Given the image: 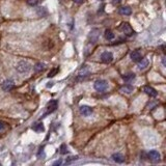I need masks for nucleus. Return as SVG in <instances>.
<instances>
[{
  "label": "nucleus",
  "instance_id": "f8f14e48",
  "mask_svg": "<svg viewBox=\"0 0 166 166\" xmlns=\"http://www.w3.org/2000/svg\"><path fill=\"white\" fill-rule=\"evenodd\" d=\"M112 160L116 163H124L125 162V157L122 154H113L112 155Z\"/></svg>",
  "mask_w": 166,
  "mask_h": 166
},
{
  "label": "nucleus",
  "instance_id": "dca6fc26",
  "mask_svg": "<svg viewBox=\"0 0 166 166\" xmlns=\"http://www.w3.org/2000/svg\"><path fill=\"white\" fill-rule=\"evenodd\" d=\"M104 36H105V39H108V41H111V39H114L115 35H114V33H113L110 29H107V30H105Z\"/></svg>",
  "mask_w": 166,
  "mask_h": 166
},
{
  "label": "nucleus",
  "instance_id": "423d86ee",
  "mask_svg": "<svg viewBox=\"0 0 166 166\" xmlns=\"http://www.w3.org/2000/svg\"><path fill=\"white\" fill-rule=\"evenodd\" d=\"M101 60L104 64H110V62L113 60V54L111 52H103L102 55H101Z\"/></svg>",
  "mask_w": 166,
  "mask_h": 166
},
{
  "label": "nucleus",
  "instance_id": "a211bd4d",
  "mask_svg": "<svg viewBox=\"0 0 166 166\" xmlns=\"http://www.w3.org/2000/svg\"><path fill=\"white\" fill-rule=\"evenodd\" d=\"M134 87L132 85H125L123 86L122 88H120V91H123V93H126V94H131L133 91Z\"/></svg>",
  "mask_w": 166,
  "mask_h": 166
},
{
  "label": "nucleus",
  "instance_id": "5701e85b",
  "mask_svg": "<svg viewBox=\"0 0 166 166\" xmlns=\"http://www.w3.org/2000/svg\"><path fill=\"white\" fill-rule=\"evenodd\" d=\"M44 157H45L44 147H41V149H39V159H43Z\"/></svg>",
  "mask_w": 166,
  "mask_h": 166
},
{
  "label": "nucleus",
  "instance_id": "b1692460",
  "mask_svg": "<svg viewBox=\"0 0 166 166\" xmlns=\"http://www.w3.org/2000/svg\"><path fill=\"white\" fill-rule=\"evenodd\" d=\"M5 129V125L3 122H0V131H3Z\"/></svg>",
  "mask_w": 166,
  "mask_h": 166
},
{
  "label": "nucleus",
  "instance_id": "412c9836",
  "mask_svg": "<svg viewBox=\"0 0 166 166\" xmlns=\"http://www.w3.org/2000/svg\"><path fill=\"white\" fill-rule=\"evenodd\" d=\"M60 154H62V155H65L68 153V146H65V144H61V146H60Z\"/></svg>",
  "mask_w": 166,
  "mask_h": 166
},
{
  "label": "nucleus",
  "instance_id": "2eb2a0df",
  "mask_svg": "<svg viewBox=\"0 0 166 166\" xmlns=\"http://www.w3.org/2000/svg\"><path fill=\"white\" fill-rule=\"evenodd\" d=\"M131 13H132V9H131L130 6H123L120 9V14H122V15L129 16V15H131Z\"/></svg>",
  "mask_w": 166,
  "mask_h": 166
},
{
  "label": "nucleus",
  "instance_id": "20e7f679",
  "mask_svg": "<svg viewBox=\"0 0 166 166\" xmlns=\"http://www.w3.org/2000/svg\"><path fill=\"white\" fill-rule=\"evenodd\" d=\"M100 38V29L98 28H94V29L90 30V32L88 34V39L90 41V43H97L98 39Z\"/></svg>",
  "mask_w": 166,
  "mask_h": 166
},
{
  "label": "nucleus",
  "instance_id": "9d476101",
  "mask_svg": "<svg viewBox=\"0 0 166 166\" xmlns=\"http://www.w3.org/2000/svg\"><path fill=\"white\" fill-rule=\"evenodd\" d=\"M143 91L146 94H149V97H153V98L157 97V94H158V91L155 88H153L152 86H144V87H143Z\"/></svg>",
  "mask_w": 166,
  "mask_h": 166
},
{
  "label": "nucleus",
  "instance_id": "6e6552de",
  "mask_svg": "<svg viewBox=\"0 0 166 166\" xmlns=\"http://www.w3.org/2000/svg\"><path fill=\"white\" fill-rule=\"evenodd\" d=\"M14 86H15V83L13 80H5L4 82L2 83L1 88L3 89L4 91H9L14 88Z\"/></svg>",
  "mask_w": 166,
  "mask_h": 166
},
{
  "label": "nucleus",
  "instance_id": "ddd939ff",
  "mask_svg": "<svg viewBox=\"0 0 166 166\" xmlns=\"http://www.w3.org/2000/svg\"><path fill=\"white\" fill-rule=\"evenodd\" d=\"M139 65H138V68L139 70H144V68H147V65H149V60L146 58H143L142 57L141 60H139Z\"/></svg>",
  "mask_w": 166,
  "mask_h": 166
},
{
  "label": "nucleus",
  "instance_id": "a878e982",
  "mask_svg": "<svg viewBox=\"0 0 166 166\" xmlns=\"http://www.w3.org/2000/svg\"><path fill=\"white\" fill-rule=\"evenodd\" d=\"M61 161H60V160H58V161H55L54 163H53V165L55 166V165H60V164H61Z\"/></svg>",
  "mask_w": 166,
  "mask_h": 166
},
{
  "label": "nucleus",
  "instance_id": "bb28decb",
  "mask_svg": "<svg viewBox=\"0 0 166 166\" xmlns=\"http://www.w3.org/2000/svg\"><path fill=\"white\" fill-rule=\"evenodd\" d=\"M74 2H76V3H82L83 0H74Z\"/></svg>",
  "mask_w": 166,
  "mask_h": 166
},
{
  "label": "nucleus",
  "instance_id": "6ab92c4d",
  "mask_svg": "<svg viewBox=\"0 0 166 166\" xmlns=\"http://www.w3.org/2000/svg\"><path fill=\"white\" fill-rule=\"evenodd\" d=\"M134 78H135V74H134V73H128V74H126V75L123 76V79L125 81H127V82L133 80Z\"/></svg>",
  "mask_w": 166,
  "mask_h": 166
},
{
  "label": "nucleus",
  "instance_id": "4468645a",
  "mask_svg": "<svg viewBox=\"0 0 166 166\" xmlns=\"http://www.w3.org/2000/svg\"><path fill=\"white\" fill-rule=\"evenodd\" d=\"M45 68H46V65L42 64V62H39V64H36V65L33 67V70H34V72H35V73L43 72Z\"/></svg>",
  "mask_w": 166,
  "mask_h": 166
},
{
  "label": "nucleus",
  "instance_id": "1a4fd4ad",
  "mask_svg": "<svg viewBox=\"0 0 166 166\" xmlns=\"http://www.w3.org/2000/svg\"><path fill=\"white\" fill-rule=\"evenodd\" d=\"M149 158L153 162H158L160 160V153L158 151H155V149H152L149 153Z\"/></svg>",
  "mask_w": 166,
  "mask_h": 166
},
{
  "label": "nucleus",
  "instance_id": "393cba45",
  "mask_svg": "<svg viewBox=\"0 0 166 166\" xmlns=\"http://www.w3.org/2000/svg\"><path fill=\"white\" fill-rule=\"evenodd\" d=\"M122 1H123V0H112V3L115 4V5H117V4H120Z\"/></svg>",
  "mask_w": 166,
  "mask_h": 166
},
{
  "label": "nucleus",
  "instance_id": "f3484780",
  "mask_svg": "<svg viewBox=\"0 0 166 166\" xmlns=\"http://www.w3.org/2000/svg\"><path fill=\"white\" fill-rule=\"evenodd\" d=\"M33 131H35V132H43L45 130L44 126H43V123H39V124H35V125L32 127Z\"/></svg>",
  "mask_w": 166,
  "mask_h": 166
},
{
  "label": "nucleus",
  "instance_id": "39448f33",
  "mask_svg": "<svg viewBox=\"0 0 166 166\" xmlns=\"http://www.w3.org/2000/svg\"><path fill=\"white\" fill-rule=\"evenodd\" d=\"M120 29L122 30L125 34H127V35H133L134 34L133 28L131 27V25H129L128 23H123V24L120 25Z\"/></svg>",
  "mask_w": 166,
  "mask_h": 166
},
{
  "label": "nucleus",
  "instance_id": "0eeeda50",
  "mask_svg": "<svg viewBox=\"0 0 166 166\" xmlns=\"http://www.w3.org/2000/svg\"><path fill=\"white\" fill-rule=\"evenodd\" d=\"M79 111H80V113L83 116H89L93 113V108L86 106V105H82V106H80V108H79Z\"/></svg>",
  "mask_w": 166,
  "mask_h": 166
},
{
  "label": "nucleus",
  "instance_id": "f257e3e1",
  "mask_svg": "<svg viewBox=\"0 0 166 166\" xmlns=\"http://www.w3.org/2000/svg\"><path fill=\"white\" fill-rule=\"evenodd\" d=\"M16 70L19 73H28L31 70V65L29 62L25 61V60H22V61L18 62L17 65H16Z\"/></svg>",
  "mask_w": 166,
  "mask_h": 166
},
{
  "label": "nucleus",
  "instance_id": "4be33fe9",
  "mask_svg": "<svg viewBox=\"0 0 166 166\" xmlns=\"http://www.w3.org/2000/svg\"><path fill=\"white\" fill-rule=\"evenodd\" d=\"M39 2V0H27V4L30 5V6H35Z\"/></svg>",
  "mask_w": 166,
  "mask_h": 166
},
{
  "label": "nucleus",
  "instance_id": "f03ea898",
  "mask_svg": "<svg viewBox=\"0 0 166 166\" xmlns=\"http://www.w3.org/2000/svg\"><path fill=\"white\" fill-rule=\"evenodd\" d=\"M94 87L97 91H99V93H103V91H105L108 88V83L106 80L99 79V80H97L96 82H94Z\"/></svg>",
  "mask_w": 166,
  "mask_h": 166
},
{
  "label": "nucleus",
  "instance_id": "cd10ccee",
  "mask_svg": "<svg viewBox=\"0 0 166 166\" xmlns=\"http://www.w3.org/2000/svg\"><path fill=\"white\" fill-rule=\"evenodd\" d=\"M52 86H53V82H50L49 84H47V87H52Z\"/></svg>",
  "mask_w": 166,
  "mask_h": 166
},
{
  "label": "nucleus",
  "instance_id": "aec40b11",
  "mask_svg": "<svg viewBox=\"0 0 166 166\" xmlns=\"http://www.w3.org/2000/svg\"><path fill=\"white\" fill-rule=\"evenodd\" d=\"M58 72H59V68H52V70L50 71V73H49L48 77H49V78L54 77V76L56 75V74L58 73Z\"/></svg>",
  "mask_w": 166,
  "mask_h": 166
},
{
  "label": "nucleus",
  "instance_id": "9b49d317",
  "mask_svg": "<svg viewBox=\"0 0 166 166\" xmlns=\"http://www.w3.org/2000/svg\"><path fill=\"white\" fill-rule=\"evenodd\" d=\"M130 56H131V59H132L133 61H135V62H138L139 60H141V58H142V54L138 51V50L133 51L132 53H131Z\"/></svg>",
  "mask_w": 166,
  "mask_h": 166
},
{
  "label": "nucleus",
  "instance_id": "7ed1b4c3",
  "mask_svg": "<svg viewBox=\"0 0 166 166\" xmlns=\"http://www.w3.org/2000/svg\"><path fill=\"white\" fill-rule=\"evenodd\" d=\"M57 105H58V102H57L56 100H51V101L48 103V105H47V111L44 113L43 117H46L48 114L55 111L56 108H57Z\"/></svg>",
  "mask_w": 166,
  "mask_h": 166
},
{
  "label": "nucleus",
  "instance_id": "c85d7f7f",
  "mask_svg": "<svg viewBox=\"0 0 166 166\" xmlns=\"http://www.w3.org/2000/svg\"><path fill=\"white\" fill-rule=\"evenodd\" d=\"M162 64H163V65H165V58L163 57V59H162Z\"/></svg>",
  "mask_w": 166,
  "mask_h": 166
}]
</instances>
